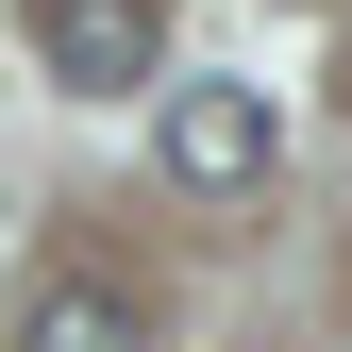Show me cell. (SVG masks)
I'll use <instances>...</instances> for the list:
<instances>
[{
	"instance_id": "obj_1",
	"label": "cell",
	"mask_w": 352,
	"mask_h": 352,
	"mask_svg": "<svg viewBox=\"0 0 352 352\" xmlns=\"http://www.w3.org/2000/svg\"><path fill=\"white\" fill-rule=\"evenodd\" d=\"M151 151H168V185L235 201V185H269L285 118H269V84H235V67H185V84H151Z\"/></svg>"
},
{
	"instance_id": "obj_2",
	"label": "cell",
	"mask_w": 352,
	"mask_h": 352,
	"mask_svg": "<svg viewBox=\"0 0 352 352\" xmlns=\"http://www.w3.org/2000/svg\"><path fill=\"white\" fill-rule=\"evenodd\" d=\"M34 67L84 101H135V84H168V34H151V0H34Z\"/></svg>"
},
{
	"instance_id": "obj_3",
	"label": "cell",
	"mask_w": 352,
	"mask_h": 352,
	"mask_svg": "<svg viewBox=\"0 0 352 352\" xmlns=\"http://www.w3.org/2000/svg\"><path fill=\"white\" fill-rule=\"evenodd\" d=\"M17 352H168L135 285H34L17 302Z\"/></svg>"
}]
</instances>
